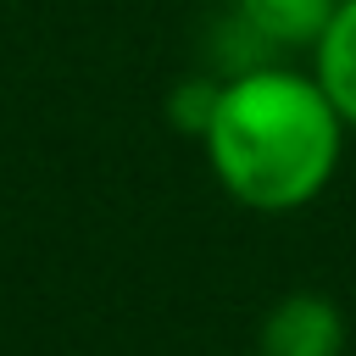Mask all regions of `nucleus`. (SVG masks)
<instances>
[{
	"instance_id": "obj_4",
	"label": "nucleus",
	"mask_w": 356,
	"mask_h": 356,
	"mask_svg": "<svg viewBox=\"0 0 356 356\" xmlns=\"http://www.w3.org/2000/svg\"><path fill=\"white\" fill-rule=\"evenodd\" d=\"M312 72L323 83V95L334 100V111L345 117V128L356 134V0H339L323 39L312 44Z\"/></svg>"
},
{
	"instance_id": "obj_2",
	"label": "nucleus",
	"mask_w": 356,
	"mask_h": 356,
	"mask_svg": "<svg viewBox=\"0 0 356 356\" xmlns=\"http://www.w3.org/2000/svg\"><path fill=\"white\" fill-rule=\"evenodd\" d=\"M339 345H345L339 306L317 289H295L267 312L256 356H339Z\"/></svg>"
},
{
	"instance_id": "obj_3",
	"label": "nucleus",
	"mask_w": 356,
	"mask_h": 356,
	"mask_svg": "<svg viewBox=\"0 0 356 356\" xmlns=\"http://www.w3.org/2000/svg\"><path fill=\"white\" fill-rule=\"evenodd\" d=\"M339 0H234V17L250 39L273 50H312Z\"/></svg>"
},
{
	"instance_id": "obj_1",
	"label": "nucleus",
	"mask_w": 356,
	"mask_h": 356,
	"mask_svg": "<svg viewBox=\"0 0 356 356\" xmlns=\"http://www.w3.org/2000/svg\"><path fill=\"white\" fill-rule=\"evenodd\" d=\"M345 134L317 72L250 61L217 83L200 145L228 200L245 211H300L339 172Z\"/></svg>"
}]
</instances>
